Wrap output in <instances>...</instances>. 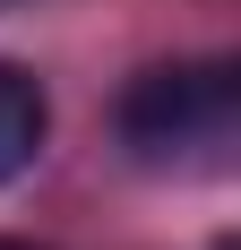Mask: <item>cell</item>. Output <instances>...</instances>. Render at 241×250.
<instances>
[{
    "label": "cell",
    "instance_id": "6da1fadb",
    "mask_svg": "<svg viewBox=\"0 0 241 250\" xmlns=\"http://www.w3.org/2000/svg\"><path fill=\"white\" fill-rule=\"evenodd\" d=\"M120 147L138 164H224L241 129V69L233 61H164L120 86Z\"/></svg>",
    "mask_w": 241,
    "mask_h": 250
},
{
    "label": "cell",
    "instance_id": "7a4b0ae2",
    "mask_svg": "<svg viewBox=\"0 0 241 250\" xmlns=\"http://www.w3.org/2000/svg\"><path fill=\"white\" fill-rule=\"evenodd\" d=\"M43 138H52V104H43V86H35V69H9V61H0V190L18 173H35Z\"/></svg>",
    "mask_w": 241,
    "mask_h": 250
},
{
    "label": "cell",
    "instance_id": "277c9868",
    "mask_svg": "<svg viewBox=\"0 0 241 250\" xmlns=\"http://www.w3.org/2000/svg\"><path fill=\"white\" fill-rule=\"evenodd\" d=\"M216 250H233V242H216Z\"/></svg>",
    "mask_w": 241,
    "mask_h": 250
},
{
    "label": "cell",
    "instance_id": "3957f363",
    "mask_svg": "<svg viewBox=\"0 0 241 250\" xmlns=\"http://www.w3.org/2000/svg\"><path fill=\"white\" fill-rule=\"evenodd\" d=\"M0 250H26V242H0Z\"/></svg>",
    "mask_w": 241,
    "mask_h": 250
}]
</instances>
